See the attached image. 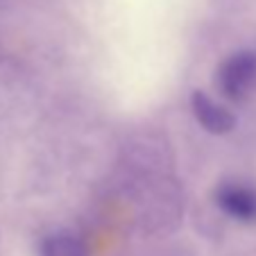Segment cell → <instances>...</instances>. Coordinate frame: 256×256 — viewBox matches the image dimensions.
<instances>
[{"instance_id":"6da1fadb","label":"cell","mask_w":256,"mask_h":256,"mask_svg":"<svg viewBox=\"0 0 256 256\" xmlns=\"http://www.w3.org/2000/svg\"><path fill=\"white\" fill-rule=\"evenodd\" d=\"M216 86L227 100L245 102L256 93V52L238 50L216 70Z\"/></svg>"},{"instance_id":"7a4b0ae2","label":"cell","mask_w":256,"mask_h":256,"mask_svg":"<svg viewBox=\"0 0 256 256\" xmlns=\"http://www.w3.org/2000/svg\"><path fill=\"white\" fill-rule=\"evenodd\" d=\"M216 206L232 220L252 224L256 222V186H250L238 179L220 182L213 190Z\"/></svg>"},{"instance_id":"3957f363","label":"cell","mask_w":256,"mask_h":256,"mask_svg":"<svg viewBox=\"0 0 256 256\" xmlns=\"http://www.w3.org/2000/svg\"><path fill=\"white\" fill-rule=\"evenodd\" d=\"M190 109L193 116L208 134L222 136L236 127V116L229 112L227 106H222L220 102H216L211 96H206L204 91H193L190 96Z\"/></svg>"},{"instance_id":"277c9868","label":"cell","mask_w":256,"mask_h":256,"mask_svg":"<svg viewBox=\"0 0 256 256\" xmlns=\"http://www.w3.org/2000/svg\"><path fill=\"white\" fill-rule=\"evenodd\" d=\"M39 256H88V250L72 232H54L41 240Z\"/></svg>"}]
</instances>
